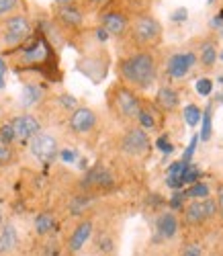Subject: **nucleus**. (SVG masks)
Listing matches in <instances>:
<instances>
[{"instance_id": "49530a36", "label": "nucleus", "mask_w": 223, "mask_h": 256, "mask_svg": "<svg viewBox=\"0 0 223 256\" xmlns=\"http://www.w3.org/2000/svg\"><path fill=\"white\" fill-rule=\"evenodd\" d=\"M56 2H58V6H62V4H72L74 0H56Z\"/></svg>"}, {"instance_id": "7ed1b4c3", "label": "nucleus", "mask_w": 223, "mask_h": 256, "mask_svg": "<svg viewBox=\"0 0 223 256\" xmlns=\"http://www.w3.org/2000/svg\"><path fill=\"white\" fill-rule=\"evenodd\" d=\"M133 46L138 50H154L162 44L164 39V27L158 18L150 12H140L131 18L129 33Z\"/></svg>"}, {"instance_id": "7c9ffc66", "label": "nucleus", "mask_w": 223, "mask_h": 256, "mask_svg": "<svg viewBox=\"0 0 223 256\" xmlns=\"http://www.w3.org/2000/svg\"><path fill=\"white\" fill-rule=\"evenodd\" d=\"M58 102H60L62 109L68 111V113H72L76 106H78V100H76L72 94H60V96H58Z\"/></svg>"}, {"instance_id": "ddd939ff", "label": "nucleus", "mask_w": 223, "mask_h": 256, "mask_svg": "<svg viewBox=\"0 0 223 256\" xmlns=\"http://www.w3.org/2000/svg\"><path fill=\"white\" fill-rule=\"evenodd\" d=\"M10 123H12V130H14V142H18V144H29L31 138H35L41 132L39 119L31 113L16 115Z\"/></svg>"}, {"instance_id": "20e7f679", "label": "nucleus", "mask_w": 223, "mask_h": 256, "mask_svg": "<svg viewBox=\"0 0 223 256\" xmlns=\"http://www.w3.org/2000/svg\"><path fill=\"white\" fill-rule=\"evenodd\" d=\"M31 35H33V25L27 14L14 12L10 16L0 18V48L6 54L27 44Z\"/></svg>"}, {"instance_id": "ea45409f", "label": "nucleus", "mask_w": 223, "mask_h": 256, "mask_svg": "<svg viewBox=\"0 0 223 256\" xmlns=\"http://www.w3.org/2000/svg\"><path fill=\"white\" fill-rule=\"evenodd\" d=\"M188 16V10L186 8H178L176 12H172V20L174 23H180V20H184Z\"/></svg>"}, {"instance_id": "72a5a7b5", "label": "nucleus", "mask_w": 223, "mask_h": 256, "mask_svg": "<svg viewBox=\"0 0 223 256\" xmlns=\"http://www.w3.org/2000/svg\"><path fill=\"white\" fill-rule=\"evenodd\" d=\"M186 166H188V162H184V160L172 162V164L168 166V176H182V172H184Z\"/></svg>"}, {"instance_id": "6e6552de", "label": "nucleus", "mask_w": 223, "mask_h": 256, "mask_svg": "<svg viewBox=\"0 0 223 256\" xmlns=\"http://www.w3.org/2000/svg\"><path fill=\"white\" fill-rule=\"evenodd\" d=\"M29 150L31 154L41 160V162H52L58 158L60 154V142L56 136L52 134H46V132H39L35 138H31L29 142Z\"/></svg>"}, {"instance_id": "a878e982", "label": "nucleus", "mask_w": 223, "mask_h": 256, "mask_svg": "<svg viewBox=\"0 0 223 256\" xmlns=\"http://www.w3.org/2000/svg\"><path fill=\"white\" fill-rule=\"evenodd\" d=\"M90 203H92V199L88 197V195H78L70 203V213H74V216H80V213H84L88 209V205H90Z\"/></svg>"}, {"instance_id": "9b49d317", "label": "nucleus", "mask_w": 223, "mask_h": 256, "mask_svg": "<svg viewBox=\"0 0 223 256\" xmlns=\"http://www.w3.org/2000/svg\"><path fill=\"white\" fill-rule=\"evenodd\" d=\"M56 27L60 31H80L84 27V12L74 2L56 8Z\"/></svg>"}, {"instance_id": "cd10ccee", "label": "nucleus", "mask_w": 223, "mask_h": 256, "mask_svg": "<svg viewBox=\"0 0 223 256\" xmlns=\"http://www.w3.org/2000/svg\"><path fill=\"white\" fill-rule=\"evenodd\" d=\"M18 6H20V0H0V18L14 14Z\"/></svg>"}, {"instance_id": "39448f33", "label": "nucleus", "mask_w": 223, "mask_h": 256, "mask_svg": "<svg viewBox=\"0 0 223 256\" xmlns=\"http://www.w3.org/2000/svg\"><path fill=\"white\" fill-rule=\"evenodd\" d=\"M106 102L121 121H136L142 109V98L121 82H115L106 92Z\"/></svg>"}, {"instance_id": "393cba45", "label": "nucleus", "mask_w": 223, "mask_h": 256, "mask_svg": "<svg viewBox=\"0 0 223 256\" xmlns=\"http://www.w3.org/2000/svg\"><path fill=\"white\" fill-rule=\"evenodd\" d=\"M200 119H203V127H200V140L207 142L211 138V130H213V125H211V119H213V113H211V104L205 106V113L200 115Z\"/></svg>"}, {"instance_id": "423d86ee", "label": "nucleus", "mask_w": 223, "mask_h": 256, "mask_svg": "<svg viewBox=\"0 0 223 256\" xmlns=\"http://www.w3.org/2000/svg\"><path fill=\"white\" fill-rule=\"evenodd\" d=\"M102 12L98 14V20H100V25L108 35H113V37H125L129 33V25H131V16L125 8L117 6V4H106L104 8H100Z\"/></svg>"}, {"instance_id": "4be33fe9", "label": "nucleus", "mask_w": 223, "mask_h": 256, "mask_svg": "<svg viewBox=\"0 0 223 256\" xmlns=\"http://www.w3.org/2000/svg\"><path fill=\"white\" fill-rule=\"evenodd\" d=\"M41 98H43V88L39 86V84H33V82L25 84V88H23V104L25 106H33Z\"/></svg>"}, {"instance_id": "6ab92c4d", "label": "nucleus", "mask_w": 223, "mask_h": 256, "mask_svg": "<svg viewBox=\"0 0 223 256\" xmlns=\"http://www.w3.org/2000/svg\"><path fill=\"white\" fill-rule=\"evenodd\" d=\"M196 62H200V66L207 68V70H211L219 62V50H217V44L213 39L203 41V46H200L198 56H196Z\"/></svg>"}, {"instance_id": "4468645a", "label": "nucleus", "mask_w": 223, "mask_h": 256, "mask_svg": "<svg viewBox=\"0 0 223 256\" xmlns=\"http://www.w3.org/2000/svg\"><path fill=\"white\" fill-rule=\"evenodd\" d=\"M84 190H113L115 188V178L108 172L106 168H102L100 164L90 168L86 172L84 180H82Z\"/></svg>"}, {"instance_id": "0eeeda50", "label": "nucleus", "mask_w": 223, "mask_h": 256, "mask_svg": "<svg viewBox=\"0 0 223 256\" xmlns=\"http://www.w3.org/2000/svg\"><path fill=\"white\" fill-rule=\"evenodd\" d=\"M215 213H217V203H215V199L207 197V199H200V201L186 203L184 211H182V218H184L186 226L196 228V226H203L207 220H211Z\"/></svg>"}, {"instance_id": "2eb2a0df", "label": "nucleus", "mask_w": 223, "mask_h": 256, "mask_svg": "<svg viewBox=\"0 0 223 256\" xmlns=\"http://www.w3.org/2000/svg\"><path fill=\"white\" fill-rule=\"evenodd\" d=\"M138 127H142L144 132H154V130H160L162 127V115H160V109L156 104L148 102L142 98V109H140V115H138Z\"/></svg>"}, {"instance_id": "58836bf2", "label": "nucleus", "mask_w": 223, "mask_h": 256, "mask_svg": "<svg viewBox=\"0 0 223 256\" xmlns=\"http://www.w3.org/2000/svg\"><path fill=\"white\" fill-rule=\"evenodd\" d=\"M215 203H217V213H219L221 220H223V184H221L219 190H217V199H215Z\"/></svg>"}, {"instance_id": "1a4fd4ad", "label": "nucleus", "mask_w": 223, "mask_h": 256, "mask_svg": "<svg viewBox=\"0 0 223 256\" xmlns=\"http://www.w3.org/2000/svg\"><path fill=\"white\" fill-rule=\"evenodd\" d=\"M98 117L90 106H76L68 117V127L74 136H88L96 130Z\"/></svg>"}, {"instance_id": "412c9836", "label": "nucleus", "mask_w": 223, "mask_h": 256, "mask_svg": "<svg viewBox=\"0 0 223 256\" xmlns=\"http://www.w3.org/2000/svg\"><path fill=\"white\" fill-rule=\"evenodd\" d=\"M54 228H56V218L50 211H41L35 218V232L39 234V236H46V234H50Z\"/></svg>"}, {"instance_id": "f03ea898", "label": "nucleus", "mask_w": 223, "mask_h": 256, "mask_svg": "<svg viewBox=\"0 0 223 256\" xmlns=\"http://www.w3.org/2000/svg\"><path fill=\"white\" fill-rule=\"evenodd\" d=\"M119 82L131 90H148L158 80V58L152 50H138L117 62Z\"/></svg>"}, {"instance_id": "2f4dec72", "label": "nucleus", "mask_w": 223, "mask_h": 256, "mask_svg": "<svg viewBox=\"0 0 223 256\" xmlns=\"http://www.w3.org/2000/svg\"><path fill=\"white\" fill-rule=\"evenodd\" d=\"M194 88H196V92L200 96H209L213 92V82L209 78H200V80H196V86Z\"/></svg>"}, {"instance_id": "f257e3e1", "label": "nucleus", "mask_w": 223, "mask_h": 256, "mask_svg": "<svg viewBox=\"0 0 223 256\" xmlns=\"http://www.w3.org/2000/svg\"><path fill=\"white\" fill-rule=\"evenodd\" d=\"M8 62L14 72H35L52 82L62 80L58 54L52 46V41L41 31L31 35L27 44L8 52Z\"/></svg>"}, {"instance_id": "f3484780", "label": "nucleus", "mask_w": 223, "mask_h": 256, "mask_svg": "<svg viewBox=\"0 0 223 256\" xmlns=\"http://www.w3.org/2000/svg\"><path fill=\"white\" fill-rule=\"evenodd\" d=\"M92 220H82L76 228H74V232L70 234V238H68V248L72 250V252H78V250H82L84 248V244L90 240V236H92Z\"/></svg>"}, {"instance_id": "a19ab883", "label": "nucleus", "mask_w": 223, "mask_h": 256, "mask_svg": "<svg viewBox=\"0 0 223 256\" xmlns=\"http://www.w3.org/2000/svg\"><path fill=\"white\" fill-rule=\"evenodd\" d=\"M94 35H96V39H98V44H104V41L110 37L102 27H96V31H94Z\"/></svg>"}, {"instance_id": "3c124183", "label": "nucleus", "mask_w": 223, "mask_h": 256, "mask_svg": "<svg viewBox=\"0 0 223 256\" xmlns=\"http://www.w3.org/2000/svg\"><path fill=\"white\" fill-rule=\"evenodd\" d=\"M211 2H213V0H209V4H211Z\"/></svg>"}, {"instance_id": "b1692460", "label": "nucleus", "mask_w": 223, "mask_h": 256, "mask_svg": "<svg viewBox=\"0 0 223 256\" xmlns=\"http://www.w3.org/2000/svg\"><path fill=\"white\" fill-rule=\"evenodd\" d=\"M16 162V150L10 144L0 142V166H10Z\"/></svg>"}, {"instance_id": "c03bdc74", "label": "nucleus", "mask_w": 223, "mask_h": 256, "mask_svg": "<svg viewBox=\"0 0 223 256\" xmlns=\"http://www.w3.org/2000/svg\"><path fill=\"white\" fill-rule=\"evenodd\" d=\"M207 256H223V246H221V244H217L215 248H211V252H209Z\"/></svg>"}, {"instance_id": "37998d69", "label": "nucleus", "mask_w": 223, "mask_h": 256, "mask_svg": "<svg viewBox=\"0 0 223 256\" xmlns=\"http://www.w3.org/2000/svg\"><path fill=\"white\" fill-rule=\"evenodd\" d=\"M92 6H98V8H104L106 4H110V2H115V0H88Z\"/></svg>"}, {"instance_id": "f704fd0d", "label": "nucleus", "mask_w": 223, "mask_h": 256, "mask_svg": "<svg viewBox=\"0 0 223 256\" xmlns=\"http://www.w3.org/2000/svg\"><path fill=\"white\" fill-rule=\"evenodd\" d=\"M156 148H158L160 152H164V154H172V152H174V146L168 142V138H166V136H162V138L156 140Z\"/></svg>"}, {"instance_id": "a18cd8bd", "label": "nucleus", "mask_w": 223, "mask_h": 256, "mask_svg": "<svg viewBox=\"0 0 223 256\" xmlns=\"http://www.w3.org/2000/svg\"><path fill=\"white\" fill-rule=\"evenodd\" d=\"M215 100H217V102H221V104H223V88H221V90H219V92H217V94H215Z\"/></svg>"}, {"instance_id": "dca6fc26", "label": "nucleus", "mask_w": 223, "mask_h": 256, "mask_svg": "<svg viewBox=\"0 0 223 256\" xmlns=\"http://www.w3.org/2000/svg\"><path fill=\"white\" fill-rule=\"evenodd\" d=\"M156 234L158 240H172L178 234V218L174 216V211H164L156 220Z\"/></svg>"}, {"instance_id": "473e14b6", "label": "nucleus", "mask_w": 223, "mask_h": 256, "mask_svg": "<svg viewBox=\"0 0 223 256\" xmlns=\"http://www.w3.org/2000/svg\"><path fill=\"white\" fill-rule=\"evenodd\" d=\"M200 178V170H196V168H192L190 164L184 168V172H182V182L184 184H192V182H196Z\"/></svg>"}, {"instance_id": "c85d7f7f", "label": "nucleus", "mask_w": 223, "mask_h": 256, "mask_svg": "<svg viewBox=\"0 0 223 256\" xmlns=\"http://www.w3.org/2000/svg\"><path fill=\"white\" fill-rule=\"evenodd\" d=\"M203 254H205V248L198 242H186L180 248V256H203Z\"/></svg>"}, {"instance_id": "09e8293b", "label": "nucleus", "mask_w": 223, "mask_h": 256, "mask_svg": "<svg viewBox=\"0 0 223 256\" xmlns=\"http://www.w3.org/2000/svg\"><path fill=\"white\" fill-rule=\"evenodd\" d=\"M219 84H223V74H221V76H219Z\"/></svg>"}, {"instance_id": "9d476101", "label": "nucleus", "mask_w": 223, "mask_h": 256, "mask_svg": "<svg viewBox=\"0 0 223 256\" xmlns=\"http://www.w3.org/2000/svg\"><path fill=\"white\" fill-rule=\"evenodd\" d=\"M121 150L129 156H144L150 150V138L148 132H144L142 127H129L121 138Z\"/></svg>"}, {"instance_id": "aec40b11", "label": "nucleus", "mask_w": 223, "mask_h": 256, "mask_svg": "<svg viewBox=\"0 0 223 256\" xmlns=\"http://www.w3.org/2000/svg\"><path fill=\"white\" fill-rule=\"evenodd\" d=\"M18 242V234L12 224H2L0 228V254L10 252Z\"/></svg>"}, {"instance_id": "4c0bfd02", "label": "nucleus", "mask_w": 223, "mask_h": 256, "mask_svg": "<svg viewBox=\"0 0 223 256\" xmlns=\"http://www.w3.org/2000/svg\"><path fill=\"white\" fill-rule=\"evenodd\" d=\"M196 140H198L196 136H194V138L190 140V146L186 148V152H184V156H182V160H184V162H188V164H190V158H192V154H194V148H196Z\"/></svg>"}, {"instance_id": "de8ad7c7", "label": "nucleus", "mask_w": 223, "mask_h": 256, "mask_svg": "<svg viewBox=\"0 0 223 256\" xmlns=\"http://www.w3.org/2000/svg\"><path fill=\"white\" fill-rule=\"evenodd\" d=\"M2 224H4V218H2V211H0V228H2Z\"/></svg>"}, {"instance_id": "bb28decb", "label": "nucleus", "mask_w": 223, "mask_h": 256, "mask_svg": "<svg viewBox=\"0 0 223 256\" xmlns=\"http://www.w3.org/2000/svg\"><path fill=\"white\" fill-rule=\"evenodd\" d=\"M200 106H196V104H186L184 106V121H186V125L188 127H196L198 125V121H200Z\"/></svg>"}, {"instance_id": "5701e85b", "label": "nucleus", "mask_w": 223, "mask_h": 256, "mask_svg": "<svg viewBox=\"0 0 223 256\" xmlns=\"http://www.w3.org/2000/svg\"><path fill=\"white\" fill-rule=\"evenodd\" d=\"M184 197L192 199V201H200L209 197V184L203 180H196L192 184H188V190H184Z\"/></svg>"}, {"instance_id": "a211bd4d", "label": "nucleus", "mask_w": 223, "mask_h": 256, "mask_svg": "<svg viewBox=\"0 0 223 256\" xmlns=\"http://www.w3.org/2000/svg\"><path fill=\"white\" fill-rule=\"evenodd\" d=\"M178 104H180V94H178L176 88H172V86H160L158 88V92H156V106H158L162 113L176 111Z\"/></svg>"}, {"instance_id": "c9c22d12", "label": "nucleus", "mask_w": 223, "mask_h": 256, "mask_svg": "<svg viewBox=\"0 0 223 256\" xmlns=\"http://www.w3.org/2000/svg\"><path fill=\"white\" fill-rule=\"evenodd\" d=\"M98 248L104 252V254H110V252H113L115 250V242L113 240H110V238H104V236H98Z\"/></svg>"}, {"instance_id": "e433bc0d", "label": "nucleus", "mask_w": 223, "mask_h": 256, "mask_svg": "<svg viewBox=\"0 0 223 256\" xmlns=\"http://www.w3.org/2000/svg\"><path fill=\"white\" fill-rule=\"evenodd\" d=\"M64 162H76V158H78V154L74 152V150H60V154H58Z\"/></svg>"}, {"instance_id": "79ce46f5", "label": "nucleus", "mask_w": 223, "mask_h": 256, "mask_svg": "<svg viewBox=\"0 0 223 256\" xmlns=\"http://www.w3.org/2000/svg\"><path fill=\"white\" fill-rule=\"evenodd\" d=\"M4 72H6V62L0 60V88H4Z\"/></svg>"}, {"instance_id": "c756f323", "label": "nucleus", "mask_w": 223, "mask_h": 256, "mask_svg": "<svg viewBox=\"0 0 223 256\" xmlns=\"http://www.w3.org/2000/svg\"><path fill=\"white\" fill-rule=\"evenodd\" d=\"M0 142H4V144H14V130H12V123L6 121L0 125Z\"/></svg>"}, {"instance_id": "8fccbe9b", "label": "nucleus", "mask_w": 223, "mask_h": 256, "mask_svg": "<svg viewBox=\"0 0 223 256\" xmlns=\"http://www.w3.org/2000/svg\"><path fill=\"white\" fill-rule=\"evenodd\" d=\"M219 60H221V62H223V50H221V54H219Z\"/></svg>"}, {"instance_id": "f8f14e48", "label": "nucleus", "mask_w": 223, "mask_h": 256, "mask_svg": "<svg viewBox=\"0 0 223 256\" xmlns=\"http://www.w3.org/2000/svg\"><path fill=\"white\" fill-rule=\"evenodd\" d=\"M196 64V54L194 52H178L172 54L166 62V74L172 80H182Z\"/></svg>"}]
</instances>
